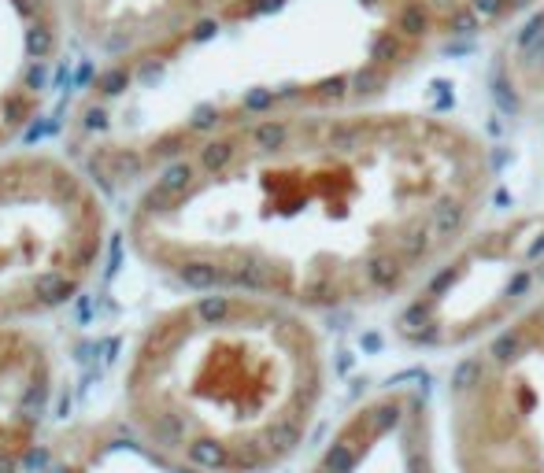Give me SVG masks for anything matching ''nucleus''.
<instances>
[{
	"label": "nucleus",
	"instance_id": "obj_9",
	"mask_svg": "<svg viewBox=\"0 0 544 473\" xmlns=\"http://www.w3.org/2000/svg\"><path fill=\"white\" fill-rule=\"evenodd\" d=\"M45 473H200V469L156 448L119 410L64 433L45 462Z\"/></svg>",
	"mask_w": 544,
	"mask_h": 473
},
{
	"label": "nucleus",
	"instance_id": "obj_5",
	"mask_svg": "<svg viewBox=\"0 0 544 473\" xmlns=\"http://www.w3.org/2000/svg\"><path fill=\"white\" fill-rule=\"evenodd\" d=\"M438 392L459 473H544V285L456 351Z\"/></svg>",
	"mask_w": 544,
	"mask_h": 473
},
{
	"label": "nucleus",
	"instance_id": "obj_10",
	"mask_svg": "<svg viewBox=\"0 0 544 473\" xmlns=\"http://www.w3.org/2000/svg\"><path fill=\"white\" fill-rule=\"evenodd\" d=\"M245 5V0H163V8H167V19H171V37L204 23V19H215L230 8Z\"/></svg>",
	"mask_w": 544,
	"mask_h": 473
},
{
	"label": "nucleus",
	"instance_id": "obj_1",
	"mask_svg": "<svg viewBox=\"0 0 544 473\" xmlns=\"http://www.w3.org/2000/svg\"><path fill=\"white\" fill-rule=\"evenodd\" d=\"M500 145L467 115L389 96L237 123L137 186L126 241L182 288L304 315L400 311L470 245Z\"/></svg>",
	"mask_w": 544,
	"mask_h": 473
},
{
	"label": "nucleus",
	"instance_id": "obj_7",
	"mask_svg": "<svg viewBox=\"0 0 544 473\" xmlns=\"http://www.w3.org/2000/svg\"><path fill=\"white\" fill-rule=\"evenodd\" d=\"M71 30L64 0H0V152L41 118Z\"/></svg>",
	"mask_w": 544,
	"mask_h": 473
},
{
	"label": "nucleus",
	"instance_id": "obj_4",
	"mask_svg": "<svg viewBox=\"0 0 544 473\" xmlns=\"http://www.w3.org/2000/svg\"><path fill=\"white\" fill-rule=\"evenodd\" d=\"M104 186L67 152H0V326L71 304L107 248Z\"/></svg>",
	"mask_w": 544,
	"mask_h": 473
},
{
	"label": "nucleus",
	"instance_id": "obj_8",
	"mask_svg": "<svg viewBox=\"0 0 544 473\" xmlns=\"http://www.w3.org/2000/svg\"><path fill=\"white\" fill-rule=\"evenodd\" d=\"M56 399L52 347L26 326H0V473H26Z\"/></svg>",
	"mask_w": 544,
	"mask_h": 473
},
{
	"label": "nucleus",
	"instance_id": "obj_6",
	"mask_svg": "<svg viewBox=\"0 0 544 473\" xmlns=\"http://www.w3.org/2000/svg\"><path fill=\"white\" fill-rule=\"evenodd\" d=\"M304 473H459L438 385L404 374L367 388L326 429Z\"/></svg>",
	"mask_w": 544,
	"mask_h": 473
},
{
	"label": "nucleus",
	"instance_id": "obj_2",
	"mask_svg": "<svg viewBox=\"0 0 544 473\" xmlns=\"http://www.w3.org/2000/svg\"><path fill=\"white\" fill-rule=\"evenodd\" d=\"M489 26L493 0H245L107 59L67 118V156L104 189H137L248 118L389 96L408 67Z\"/></svg>",
	"mask_w": 544,
	"mask_h": 473
},
{
	"label": "nucleus",
	"instance_id": "obj_3",
	"mask_svg": "<svg viewBox=\"0 0 544 473\" xmlns=\"http://www.w3.org/2000/svg\"><path fill=\"white\" fill-rule=\"evenodd\" d=\"M334 388L315 315L267 296L189 288L156 311L123 370V418L200 473H278Z\"/></svg>",
	"mask_w": 544,
	"mask_h": 473
}]
</instances>
